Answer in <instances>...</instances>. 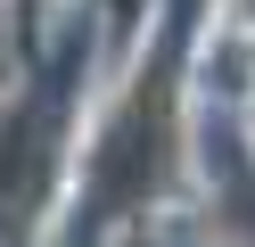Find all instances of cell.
Wrapping results in <instances>:
<instances>
[{"label":"cell","mask_w":255,"mask_h":247,"mask_svg":"<svg viewBox=\"0 0 255 247\" xmlns=\"http://www.w3.org/2000/svg\"><path fill=\"white\" fill-rule=\"evenodd\" d=\"M239 16H247V25H255V0H239Z\"/></svg>","instance_id":"obj_1"}]
</instances>
